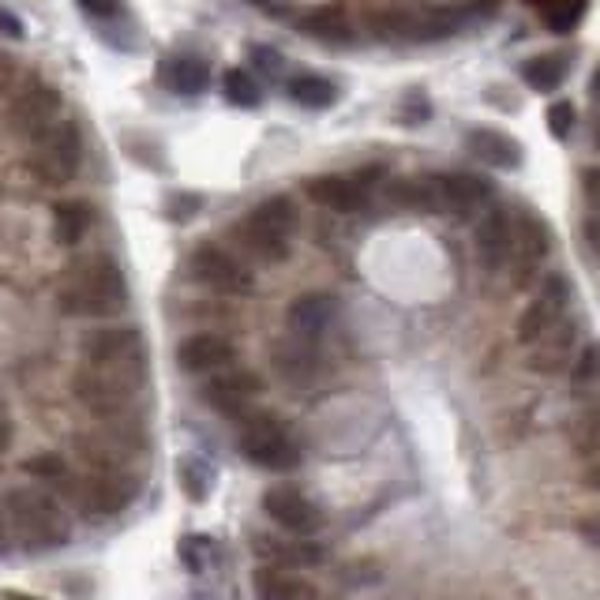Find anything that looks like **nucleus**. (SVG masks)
<instances>
[{
	"label": "nucleus",
	"instance_id": "9b49d317",
	"mask_svg": "<svg viewBox=\"0 0 600 600\" xmlns=\"http://www.w3.org/2000/svg\"><path fill=\"white\" fill-rule=\"evenodd\" d=\"M428 184V203L439 215H473L492 199V188L484 176L473 173H443V176H425Z\"/></svg>",
	"mask_w": 600,
	"mask_h": 600
},
{
	"label": "nucleus",
	"instance_id": "412c9836",
	"mask_svg": "<svg viewBox=\"0 0 600 600\" xmlns=\"http://www.w3.org/2000/svg\"><path fill=\"white\" fill-rule=\"evenodd\" d=\"M252 586L259 600H312L315 597L312 581L293 575L289 567H278V563H267V567L255 570Z\"/></svg>",
	"mask_w": 600,
	"mask_h": 600
},
{
	"label": "nucleus",
	"instance_id": "de8ad7c7",
	"mask_svg": "<svg viewBox=\"0 0 600 600\" xmlns=\"http://www.w3.org/2000/svg\"><path fill=\"white\" fill-rule=\"evenodd\" d=\"M597 147H600V125H597Z\"/></svg>",
	"mask_w": 600,
	"mask_h": 600
},
{
	"label": "nucleus",
	"instance_id": "f8f14e48",
	"mask_svg": "<svg viewBox=\"0 0 600 600\" xmlns=\"http://www.w3.org/2000/svg\"><path fill=\"white\" fill-rule=\"evenodd\" d=\"M567 300H570V281L563 275H555V270L544 275L541 293H536V300H529V308L518 315V342H522V346H533L536 338H544V334L559 323Z\"/></svg>",
	"mask_w": 600,
	"mask_h": 600
},
{
	"label": "nucleus",
	"instance_id": "6ab92c4d",
	"mask_svg": "<svg viewBox=\"0 0 600 600\" xmlns=\"http://www.w3.org/2000/svg\"><path fill=\"white\" fill-rule=\"evenodd\" d=\"M304 192L308 199L334 210V215H353V210H360L368 199L365 188H360L353 176H312V181H304Z\"/></svg>",
	"mask_w": 600,
	"mask_h": 600
},
{
	"label": "nucleus",
	"instance_id": "bb28decb",
	"mask_svg": "<svg viewBox=\"0 0 600 600\" xmlns=\"http://www.w3.org/2000/svg\"><path fill=\"white\" fill-rule=\"evenodd\" d=\"M300 31L312 34L320 42H353V23H349V12L342 4H326V8H315L300 20Z\"/></svg>",
	"mask_w": 600,
	"mask_h": 600
},
{
	"label": "nucleus",
	"instance_id": "1a4fd4ad",
	"mask_svg": "<svg viewBox=\"0 0 600 600\" xmlns=\"http://www.w3.org/2000/svg\"><path fill=\"white\" fill-rule=\"evenodd\" d=\"M192 278L226 297H249L255 286L252 270L241 259H233L229 252L218 249V244H199L192 252Z\"/></svg>",
	"mask_w": 600,
	"mask_h": 600
},
{
	"label": "nucleus",
	"instance_id": "c85d7f7f",
	"mask_svg": "<svg viewBox=\"0 0 600 600\" xmlns=\"http://www.w3.org/2000/svg\"><path fill=\"white\" fill-rule=\"evenodd\" d=\"M563 76H567V57H552V53H544V57H529L522 65V79L529 83V91H536V94L559 91Z\"/></svg>",
	"mask_w": 600,
	"mask_h": 600
},
{
	"label": "nucleus",
	"instance_id": "37998d69",
	"mask_svg": "<svg viewBox=\"0 0 600 600\" xmlns=\"http://www.w3.org/2000/svg\"><path fill=\"white\" fill-rule=\"evenodd\" d=\"M8 443H12V425H8V420L0 417V454L8 450Z\"/></svg>",
	"mask_w": 600,
	"mask_h": 600
},
{
	"label": "nucleus",
	"instance_id": "4c0bfd02",
	"mask_svg": "<svg viewBox=\"0 0 600 600\" xmlns=\"http://www.w3.org/2000/svg\"><path fill=\"white\" fill-rule=\"evenodd\" d=\"M0 34H4V38H12V42H20L23 38V23H20V15L12 12V8H4L0 4Z\"/></svg>",
	"mask_w": 600,
	"mask_h": 600
},
{
	"label": "nucleus",
	"instance_id": "a878e982",
	"mask_svg": "<svg viewBox=\"0 0 600 600\" xmlns=\"http://www.w3.org/2000/svg\"><path fill=\"white\" fill-rule=\"evenodd\" d=\"M252 549L255 555H263V559L278 563V567H304V563L323 559V549H315L312 541H278V536H267V533H255Z\"/></svg>",
	"mask_w": 600,
	"mask_h": 600
},
{
	"label": "nucleus",
	"instance_id": "39448f33",
	"mask_svg": "<svg viewBox=\"0 0 600 600\" xmlns=\"http://www.w3.org/2000/svg\"><path fill=\"white\" fill-rule=\"evenodd\" d=\"M297 203L289 196H270L241 222L244 249L259 255L263 263H281L289 255V241L297 229Z\"/></svg>",
	"mask_w": 600,
	"mask_h": 600
},
{
	"label": "nucleus",
	"instance_id": "423d86ee",
	"mask_svg": "<svg viewBox=\"0 0 600 600\" xmlns=\"http://www.w3.org/2000/svg\"><path fill=\"white\" fill-rule=\"evenodd\" d=\"M31 143H34L31 170L42 184L60 188V184L76 181L79 162H83V136H79L72 120H57V125H49L38 139H31Z\"/></svg>",
	"mask_w": 600,
	"mask_h": 600
},
{
	"label": "nucleus",
	"instance_id": "2eb2a0df",
	"mask_svg": "<svg viewBox=\"0 0 600 600\" xmlns=\"http://www.w3.org/2000/svg\"><path fill=\"white\" fill-rule=\"evenodd\" d=\"M263 394V379L255 372H218L203 386V399H207L210 409H218L222 417H244L249 405Z\"/></svg>",
	"mask_w": 600,
	"mask_h": 600
},
{
	"label": "nucleus",
	"instance_id": "58836bf2",
	"mask_svg": "<svg viewBox=\"0 0 600 600\" xmlns=\"http://www.w3.org/2000/svg\"><path fill=\"white\" fill-rule=\"evenodd\" d=\"M15 72H20V68H15V60L8 57V53H0V94H4L8 86L15 83Z\"/></svg>",
	"mask_w": 600,
	"mask_h": 600
},
{
	"label": "nucleus",
	"instance_id": "a19ab883",
	"mask_svg": "<svg viewBox=\"0 0 600 600\" xmlns=\"http://www.w3.org/2000/svg\"><path fill=\"white\" fill-rule=\"evenodd\" d=\"M353 181H357L360 188H365V184H372V181H383V165H365V170L353 176Z\"/></svg>",
	"mask_w": 600,
	"mask_h": 600
},
{
	"label": "nucleus",
	"instance_id": "a211bd4d",
	"mask_svg": "<svg viewBox=\"0 0 600 600\" xmlns=\"http://www.w3.org/2000/svg\"><path fill=\"white\" fill-rule=\"evenodd\" d=\"M233 357H236L233 342L222 338V334H192V338H184L181 349H176V365L196 376L222 372V368L233 365Z\"/></svg>",
	"mask_w": 600,
	"mask_h": 600
},
{
	"label": "nucleus",
	"instance_id": "e433bc0d",
	"mask_svg": "<svg viewBox=\"0 0 600 600\" xmlns=\"http://www.w3.org/2000/svg\"><path fill=\"white\" fill-rule=\"evenodd\" d=\"M581 196L589 207L600 210V170H581Z\"/></svg>",
	"mask_w": 600,
	"mask_h": 600
},
{
	"label": "nucleus",
	"instance_id": "c756f323",
	"mask_svg": "<svg viewBox=\"0 0 600 600\" xmlns=\"http://www.w3.org/2000/svg\"><path fill=\"white\" fill-rule=\"evenodd\" d=\"M286 91L304 109H326V105H334V99H338V86L323 76H293Z\"/></svg>",
	"mask_w": 600,
	"mask_h": 600
},
{
	"label": "nucleus",
	"instance_id": "2f4dec72",
	"mask_svg": "<svg viewBox=\"0 0 600 600\" xmlns=\"http://www.w3.org/2000/svg\"><path fill=\"white\" fill-rule=\"evenodd\" d=\"M570 386H575L578 399H586V394H593L600 386V342L581 346L578 360L570 365Z\"/></svg>",
	"mask_w": 600,
	"mask_h": 600
},
{
	"label": "nucleus",
	"instance_id": "393cba45",
	"mask_svg": "<svg viewBox=\"0 0 600 600\" xmlns=\"http://www.w3.org/2000/svg\"><path fill=\"white\" fill-rule=\"evenodd\" d=\"M533 346L536 349H533V357H529V368H533V372H544V376L559 372L570 357V346H575V323L559 320L544 338H536Z\"/></svg>",
	"mask_w": 600,
	"mask_h": 600
},
{
	"label": "nucleus",
	"instance_id": "7c9ffc66",
	"mask_svg": "<svg viewBox=\"0 0 600 600\" xmlns=\"http://www.w3.org/2000/svg\"><path fill=\"white\" fill-rule=\"evenodd\" d=\"M529 4L541 12L544 26L555 34H570L578 26L581 12H586V0H529Z\"/></svg>",
	"mask_w": 600,
	"mask_h": 600
},
{
	"label": "nucleus",
	"instance_id": "c9c22d12",
	"mask_svg": "<svg viewBox=\"0 0 600 600\" xmlns=\"http://www.w3.org/2000/svg\"><path fill=\"white\" fill-rule=\"evenodd\" d=\"M79 8H83L91 20H113V15L125 12V4L120 0H76Z\"/></svg>",
	"mask_w": 600,
	"mask_h": 600
},
{
	"label": "nucleus",
	"instance_id": "ddd939ff",
	"mask_svg": "<svg viewBox=\"0 0 600 600\" xmlns=\"http://www.w3.org/2000/svg\"><path fill=\"white\" fill-rule=\"evenodd\" d=\"M263 510L270 515V522L278 529H286L289 536H312L323 529V510L315 507L304 492L289 488V484H278L263 496Z\"/></svg>",
	"mask_w": 600,
	"mask_h": 600
},
{
	"label": "nucleus",
	"instance_id": "20e7f679",
	"mask_svg": "<svg viewBox=\"0 0 600 600\" xmlns=\"http://www.w3.org/2000/svg\"><path fill=\"white\" fill-rule=\"evenodd\" d=\"M465 12L450 4H409V8H386L376 12L368 26L372 34L386 42H439L462 31Z\"/></svg>",
	"mask_w": 600,
	"mask_h": 600
},
{
	"label": "nucleus",
	"instance_id": "49530a36",
	"mask_svg": "<svg viewBox=\"0 0 600 600\" xmlns=\"http://www.w3.org/2000/svg\"><path fill=\"white\" fill-rule=\"evenodd\" d=\"M252 4H270V0H252Z\"/></svg>",
	"mask_w": 600,
	"mask_h": 600
},
{
	"label": "nucleus",
	"instance_id": "cd10ccee",
	"mask_svg": "<svg viewBox=\"0 0 600 600\" xmlns=\"http://www.w3.org/2000/svg\"><path fill=\"white\" fill-rule=\"evenodd\" d=\"M91 226H94V210H91V203H83V199L57 203V210H53V236H57L65 249L83 241Z\"/></svg>",
	"mask_w": 600,
	"mask_h": 600
},
{
	"label": "nucleus",
	"instance_id": "aec40b11",
	"mask_svg": "<svg viewBox=\"0 0 600 600\" xmlns=\"http://www.w3.org/2000/svg\"><path fill=\"white\" fill-rule=\"evenodd\" d=\"M470 150L481 158L484 165H492V170H518L526 158L522 147H518V139L507 136V131H496V128H473Z\"/></svg>",
	"mask_w": 600,
	"mask_h": 600
},
{
	"label": "nucleus",
	"instance_id": "f03ea898",
	"mask_svg": "<svg viewBox=\"0 0 600 600\" xmlns=\"http://www.w3.org/2000/svg\"><path fill=\"white\" fill-rule=\"evenodd\" d=\"M60 308L83 320H113L128 308V281L109 255H91L68 275L60 289Z\"/></svg>",
	"mask_w": 600,
	"mask_h": 600
},
{
	"label": "nucleus",
	"instance_id": "9d476101",
	"mask_svg": "<svg viewBox=\"0 0 600 600\" xmlns=\"http://www.w3.org/2000/svg\"><path fill=\"white\" fill-rule=\"evenodd\" d=\"M76 450L91 470H128L143 450V439H139V431L102 425L94 431H83L76 439Z\"/></svg>",
	"mask_w": 600,
	"mask_h": 600
},
{
	"label": "nucleus",
	"instance_id": "f257e3e1",
	"mask_svg": "<svg viewBox=\"0 0 600 600\" xmlns=\"http://www.w3.org/2000/svg\"><path fill=\"white\" fill-rule=\"evenodd\" d=\"M147 346L131 326H99L83 338V368L76 372V399L94 417H120L143 391Z\"/></svg>",
	"mask_w": 600,
	"mask_h": 600
},
{
	"label": "nucleus",
	"instance_id": "dca6fc26",
	"mask_svg": "<svg viewBox=\"0 0 600 600\" xmlns=\"http://www.w3.org/2000/svg\"><path fill=\"white\" fill-rule=\"evenodd\" d=\"M552 241H549V229H544L541 218L522 215L515 229V252H510V278H515L518 289H529V278L536 275V267L544 263Z\"/></svg>",
	"mask_w": 600,
	"mask_h": 600
},
{
	"label": "nucleus",
	"instance_id": "4be33fe9",
	"mask_svg": "<svg viewBox=\"0 0 600 600\" xmlns=\"http://www.w3.org/2000/svg\"><path fill=\"white\" fill-rule=\"evenodd\" d=\"M334 315H338V300H334L331 293H304L289 304L286 320H289V326H293V334L315 338V334L331 326Z\"/></svg>",
	"mask_w": 600,
	"mask_h": 600
},
{
	"label": "nucleus",
	"instance_id": "79ce46f5",
	"mask_svg": "<svg viewBox=\"0 0 600 600\" xmlns=\"http://www.w3.org/2000/svg\"><path fill=\"white\" fill-rule=\"evenodd\" d=\"M252 57H255V65H263V68H278V57L275 53H267V46H255Z\"/></svg>",
	"mask_w": 600,
	"mask_h": 600
},
{
	"label": "nucleus",
	"instance_id": "473e14b6",
	"mask_svg": "<svg viewBox=\"0 0 600 600\" xmlns=\"http://www.w3.org/2000/svg\"><path fill=\"white\" fill-rule=\"evenodd\" d=\"M222 91H226V102L241 105V109H252V105H259V99H263L259 79L252 72H244V68H229L222 79Z\"/></svg>",
	"mask_w": 600,
	"mask_h": 600
},
{
	"label": "nucleus",
	"instance_id": "0eeeda50",
	"mask_svg": "<svg viewBox=\"0 0 600 600\" xmlns=\"http://www.w3.org/2000/svg\"><path fill=\"white\" fill-rule=\"evenodd\" d=\"M241 454L249 458L252 465L259 470H270V473H289L297 470L300 462V450L297 443L289 439V431L278 425L275 417H249V425L241 431Z\"/></svg>",
	"mask_w": 600,
	"mask_h": 600
},
{
	"label": "nucleus",
	"instance_id": "c03bdc74",
	"mask_svg": "<svg viewBox=\"0 0 600 600\" xmlns=\"http://www.w3.org/2000/svg\"><path fill=\"white\" fill-rule=\"evenodd\" d=\"M8 544H12L8 541V522H4V515H0V555L8 552Z\"/></svg>",
	"mask_w": 600,
	"mask_h": 600
},
{
	"label": "nucleus",
	"instance_id": "f704fd0d",
	"mask_svg": "<svg viewBox=\"0 0 600 600\" xmlns=\"http://www.w3.org/2000/svg\"><path fill=\"white\" fill-rule=\"evenodd\" d=\"M544 120H549V131L555 139H567L570 128H575V105L570 102H552L549 113H544Z\"/></svg>",
	"mask_w": 600,
	"mask_h": 600
},
{
	"label": "nucleus",
	"instance_id": "5701e85b",
	"mask_svg": "<svg viewBox=\"0 0 600 600\" xmlns=\"http://www.w3.org/2000/svg\"><path fill=\"white\" fill-rule=\"evenodd\" d=\"M158 79H162V86H170L173 94H203L210 86V65L203 57L184 53V57L162 60V65H158Z\"/></svg>",
	"mask_w": 600,
	"mask_h": 600
},
{
	"label": "nucleus",
	"instance_id": "b1692460",
	"mask_svg": "<svg viewBox=\"0 0 600 600\" xmlns=\"http://www.w3.org/2000/svg\"><path fill=\"white\" fill-rule=\"evenodd\" d=\"M275 368L286 383L304 386V383H312L315 368H320V357H315L312 342H308L304 334H297L293 342H281V346L275 349Z\"/></svg>",
	"mask_w": 600,
	"mask_h": 600
},
{
	"label": "nucleus",
	"instance_id": "72a5a7b5",
	"mask_svg": "<svg viewBox=\"0 0 600 600\" xmlns=\"http://www.w3.org/2000/svg\"><path fill=\"white\" fill-rule=\"evenodd\" d=\"M23 470L38 481H65L68 476V462L60 454H38V458H26Z\"/></svg>",
	"mask_w": 600,
	"mask_h": 600
},
{
	"label": "nucleus",
	"instance_id": "4468645a",
	"mask_svg": "<svg viewBox=\"0 0 600 600\" xmlns=\"http://www.w3.org/2000/svg\"><path fill=\"white\" fill-rule=\"evenodd\" d=\"M57 109H60V94L46 83H34L12 102V109H8V128L23 139H38L49 125H57Z\"/></svg>",
	"mask_w": 600,
	"mask_h": 600
},
{
	"label": "nucleus",
	"instance_id": "6e6552de",
	"mask_svg": "<svg viewBox=\"0 0 600 600\" xmlns=\"http://www.w3.org/2000/svg\"><path fill=\"white\" fill-rule=\"evenodd\" d=\"M139 476L131 470H91L76 484V503L91 518H113L136 503Z\"/></svg>",
	"mask_w": 600,
	"mask_h": 600
},
{
	"label": "nucleus",
	"instance_id": "f3484780",
	"mask_svg": "<svg viewBox=\"0 0 600 600\" xmlns=\"http://www.w3.org/2000/svg\"><path fill=\"white\" fill-rule=\"evenodd\" d=\"M473 241H476V255H481L484 267L488 270L507 267L510 252H515V226H510V218L503 215L499 207H488L473 229Z\"/></svg>",
	"mask_w": 600,
	"mask_h": 600
},
{
	"label": "nucleus",
	"instance_id": "7ed1b4c3",
	"mask_svg": "<svg viewBox=\"0 0 600 600\" xmlns=\"http://www.w3.org/2000/svg\"><path fill=\"white\" fill-rule=\"evenodd\" d=\"M4 510L20 541H26L31 549H60L72 536L68 510L42 488H12L4 496Z\"/></svg>",
	"mask_w": 600,
	"mask_h": 600
},
{
	"label": "nucleus",
	"instance_id": "ea45409f",
	"mask_svg": "<svg viewBox=\"0 0 600 600\" xmlns=\"http://www.w3.org/2000/svg\"><path fill=\"white\" fill-rule=\"evenodd\" d=\"M581 236H586V244L600 255V218H586L581 222Z\"/></svg>",
	"mask_w": 600,
	"mask_h": 600
},
{
	"label": "nucleus",
	"instance_id": "a18cd8bd",
	"mask_svg": "<svg viewBox=\"0 0 600 600\" xmlns=\"http://www.w3.org/2000/svg\"><path fill=\"white\" fill-rule=\"evenodd\" d=\"M589 484H593V488L600 492V465H593V470H589V476H586Z\"/></svg>",
	"mask_w": 600,
	"mask_h": 600
}]
</instances>
